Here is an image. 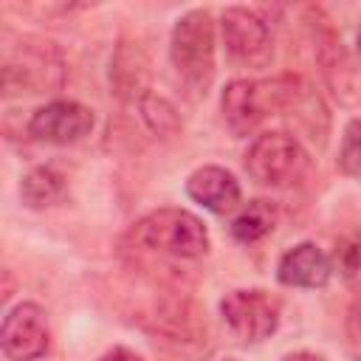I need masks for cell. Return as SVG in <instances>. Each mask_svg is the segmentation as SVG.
Masks as SVG:
<instances>
[{"label": "cell", "mask_w": 361, "mask_h": 361, "mask_svg": "<svg viewBox=\"0 0 361 361\" xmlns=\"http://www.w3.org/2000/svg\"><path fill=\"white\" fill-rule=\"evenodd\" d=\"M186 195L203 209H209L212 214H228L240 206L243 189H240V180L228 169L206 164V166H197L186 178Z\"/></svg>", "instance_id": "11"}, {"label": "cell", "mask_w": 361, "mask_h": 361, "mask_svg": "<svg viewBox=\"0 0 361 361\" xmlns=\"http://www.w3.org/2000/svg\"><path fill=\"white\" fill-rule=\"evenodd\" d=\"M305 96V85L296 76H271V79H231L220 93V110L226 127L245 138L268 116H276Z\"/></svg>", "instance_id": "1"}, {"label": "cell", "mask_w": 361, "mask_h": 361, "mask_svg": "<svg viewBox=\"0 0 361 361\" xmlns=\"http://www.w3.org/2000/svg\"><path fill=\"white\" fill-rule=\"evenodd\" d=\"M333 276V259L310 240L288 248L276 262V279L285 288H324Z\"/></svg>", "instance_id": "10"}, {"label": "cell", "mask_w": 361, "mask_h": 361, "mask_svg": "<svg viewBox=\"0 0 361 361\" xmlns=\"http://www.w3.org/2000/svg\"><path fill=\"white\" fill-rule=\"evenodd\" d=\"M336 164L347 178H361V116L344 124Z\"/></svg>", "instance_id": "16"}, {"label": "cell", "mask_w": 361, "mask_h": 361, "mask_svg": "<svg viewBox=\"0 0 361 361\" xmlns=\"http://www.w3.org/2000/svg\"><path fill=\"white\" fill-rule=\"evenodd\" d=\"M220 39L226 48V56L237 68H254L262 71L274 59V37L268 23L245 6H228L220 14Z\"/></svg>", "instance_id": "7"}, {"label": "cell", "mask_w": 361, "mask_h": 361, "mask_svg": "<svg viewBox=\"0 0 361 361\" xmlns=\"http://www.w3.org/2000/svg\"><path fill=\"white\" fill-rule=\"evenodd\" d=\"M282 316L279 299L265 288H237L220 299V319L243 344L265 341L276 333Z\"/></svg>", "instance_id": "6"}, {"label": "cell", "mask_w": 361, "mask_h": 361, "mask_svg": "<svg viewBox=\"0 0 361 361\" xmlns=\"http://www.w3.org/2000/svg\"><path fill=\"white\" fill-rule=\"evenodd\" d=\"M214 20L206 8H192L175 20L169 34V62L195 99L206 96L214 82Z\"/></svg>", "instance_id": "2"}, {"label": "cell", "mask_w": 361, "mask_h": 361, "mask_svg": "<svg viewBox=\"0 0 361 361\" xmlns=\"http://www.w3.org/2000/svg\"><path fill=\"white\" fill-rule=\"evenodd\" d=\"M133 243L147 248V251H158V254H169L178 259H200L209 254V228L203 226V220L186 209H155L149 214H144L133 231H130Z\"/></svg>", "instance_id": "4"}, {"label": "cell", "mask_w": 361, "mask_h": 361, "mask_svg": "<svg viewBox=\"0 0 361 361\" xmlns=\"http://www.w3.org/2000/svg\"><path fill=\"white\" fill-rule=\"evenodd\" d=\"M138 110H141L144 124H147L158 138H175V135L183 130L180 113H178V107H175L166 96L147 93V96L138 102Z\"/></svg>", "instance_id": "15"}, {"label": "cell", "mask_w": 361, "mask_h": 361, "mask_svg": "<svg viewBox=\"0 0 361 361\" xmlns=\"http://www.w3.org/2000/svg\"><path fill=\"white\" fill-rule=\"evenodd\" d=\"M226 361H234V358H226Z\"/></svg>", "instance_id": "21"}, {"label": "cell", "mask_w": 361, "mask_h": 361, "mask_svg": "<svg viewBox=\"0 0 361 361\" xmlns=\"http://www.w3.org/2000/svg\"><path fill=\"white\" fill-rule=\"evenodd\" d=\"M65 175L54 166H34L20 180V197L28 209H48L65 197Z\"/></svg>", "instance_id": "14"}, {"label": "cell", "mask_w": 361, "mask_h": 361, "mask_svg": "<svg viewBox=\"0 0 361 361\" xmlns=\"http://www.w3.org/2000/svg\"><path fill=\"white\" fill-rule=\"evenodd\" d=\"M282 361H324V358L319 353H310V350H296V353L282 355Z\"/></svg>", "instance_id": "19"}, {"label": "cell", "mask_w": 361, "mask_h": 361, "mask_svg": "<svg viewBox=\"0 0 361 361\" xmlns=\"http://www.w3.org/2000/svg\"><path fill=\"white\" fill-rule=\"evenodd\" d=\"M96 361H144L135 350H127V347H113V350H107L102 358H96Z\"/></svg>", "instance_id": "18"}, {"label": "cell", "mask_w": 361, "mask_h": 361, "mask_svg": "<svg viewBox=\"0 0 361 361\" xmlns=\"http://www.w3.org/2000/svg\"><path fill=\"white\" fill-rule=\"evenodd\" d=\"M358 51H361V31H358Z\"/></svg>", "instance_id": "20"}, {"label": "cell", "mask_w": 361, "mask_h": 361, "mask_svg": "<svg viewBox=\"0 0 361 361\" xmlns=\"http://www.w3.org/2000/svg\"><path fill=\"white\" fill-rule=\"evenodd\" d=\"M96 124V116L87 104L73 99H54L42 107H37L28 118V135L42 144H76L85 135H90Z\"/></svg>", "instance_id": "8"}, {"label": "cell", "mask_w": 361, "mask_h": 361, "mask_svg": "<svg viewBox=\"0 0 361 361\" xmlns=\"http://www.w3.org/2000/svg\"><path fill=\"white\" fill-rule=\"evenodd\" d=\"M65 82V59L54 42L23 37L20 45H8L3 56V90L11 93H45Z\"/></svg>", "instance_id": "5"}, {"label": "cell", "mask_w": 361, "mask_h": 361, "mask_svg": "<svg viewBox=\"0 0 361 361\" xmlns=\"http://www.w3.org/2000/svg\"><path fill=\"white\" fill-rule=\"evenodd\" d=\"M276 217H279L276 203H274V200H265V197H257V200L245 203V206L234 214L228 231H231V237H234L237 243L251 245V243H259L262 237H268V234L274 231Z\"/></svg>", "instance_id": "13"}, {"label": "cell", "mask_w": 361, "mask_h": 361, "mask_svg": "<svg viewBox=\"0 0 361 361\" xmlns=\"http://www.w3.org/2000/svg\"><path fill=\"white\" fill-rule=\"evenodd\" d=\"M248 178L268 189H290L310 175V155L302 141L285 130H268L254 135L243 155Z\"/></svg>", "instance_id": "3"}, {"label": "cell", "mask_w": 361, "mask_h": 361, "mask_svg": "<svg viewBox=\"0 0 361 361\" xmlns=\"http://www.w3.org/2000/svg\"><path fill=\"white\" fill-rule=\"evenodd\" d=\"M110 85L113 93L130 102H141L147 96L149 85V59L144 51L133 42H118L113 59H110Z\"/></svg>", "instance_id": "12"}, {"label": "cell", "mask_w": 361, "mask_h": 361, "mask_svg": "<svg viewBox=\"0 0 361 361\" xmlns=\"http://www.w3.org/2000/svg\"><path fill=\"white\" fill-rule=\"evenodd\" d=\"M336 259H338V268H341L347 276H353V274L361 271V231L350 234V237L338 245Z\"/></svg>", "instance_id": "17"}, {"label": "cell", "mask_w": 361, "mask_h": 361, "mask_svg": "<svg viewBox=\"0 0 361 361\" xmlns=\"http://www.w3.org/2000/svg\"><path fill=\"white\" fill-rule=\"evenodd\" d=\"M48 316L37 302L14 305L0 324V347L8 361H37L48 350Z\"/></svg>", "instance_id": "9"}]
</instances>
